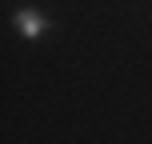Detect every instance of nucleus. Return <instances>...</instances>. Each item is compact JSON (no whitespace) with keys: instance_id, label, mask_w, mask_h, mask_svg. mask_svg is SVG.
<instances>
[{"instance_id":"1","label":"nucleus","mask_w":152,"mask_h":144,"mask_svg":"<svg viewBox=\"0 0 152 144\" xmlns=\"http://www.w3.org/2000/svg\"><path fill=\"white\" fill-rule=\"evenodd\" d=\"M16 28H20L24 40H40L44 28H48V20L36 12V8H20V12H16Z\"/></svg>"}]
</instances>
